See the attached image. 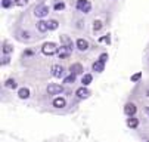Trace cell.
Wrapping results in <instances>:
<instances>
[{"label": "cell", "instance_id": "1", "mask_svg": "<svg viewBox=\"0 0 149 142\" xmlns=\"http://www.w3.org/2000/svg\"><path fill=\"white\" fill-rule=\"evenodd\" d=\"M58 46H56V43H53V42H47V43H45L43 45V48H41V52H43L45 55H55V53H58Z\"/></svg>", "mask_w": 149, "mask_h": 142}, {"label": "cell", "instance_id": "2", "mask_svg": "<svg viewBox=\"0 0 149 142\" xmlns=\"http://www.w3.org/2000/svg\"><path fill=\"white\" fill-rule=\"evenodd\" d=\"M77 9L80 12H84V13H89L90 9H92V3L89 0H77Z\"/></svg>", "mask_w": 149, "mask_h": 142}, {"label": "cell", "instance_id": "3", "mask_svg": "<svg viewBox=\"0 0 149 142\" xmlns=\"http://www.w3.org/2000/svg\"><path fill=\"white\" fill-rule=\"evenodd\" d=\"M34 15L37 18H45L49 15V8L46 5H38L36 9H34Z\"/></svg>", "mask_w": 149, "mask_h": 142}, {"label": "cell", "instance_id": "4", "mask_svg": "<svg viewBox=\"0 0 149 142\" xmlns=\"http://www.w3.org/2000/svg\"><path fill=\"white\" fill-rule=\"evenodd\" d=\"M63 90V87L61 86V85H58V83H50L49 86H47V93L49 95H58V93H61Z\"/></svg>", "mask_w": 149, "mask_h": 142}, {"label": "cell", "instance_id": "5", "mask_svg": "<svg viewBox=\"0 0 149 142\" xmlns=\"http://www.w3.org/2000/svg\"><path fill=\"white\" fill-rule=\"evenodd\" d=\"M71 49L70 48H67V46H61L59 49H58V56H59V59H67L70 55H71Z\"/></svg>", "mask_w": 149, "mask_h": 142}, {"label": "cell", "instance_id": "6", "mask_svg": "<svg viewBox=\"0 0 149 142\" xmlns=\"http://www.w3.org/2000/svg\"><path fill=\"white\" fill-rule=\"evenodd\" d=\"M136 111H137V107L133 104V102H129V104H125V107H124V113L129 115V117H132V115H134L136 114Z\"/></svg>", "mask_w": 149, "mask_h": 142}, {"label": "cell", "instance_id": "7", "mask_svg": "<svg viewBox=\"0 0 149 142\" xmlns=\"http://www.w3.org/2000/svg\"><path fill=\"white\" fill-rule=\"evenodd\" d=\"M75 95L80 98V99H86V98H89L90 96V90L86 87V86H83V87H80V89H77V92H75Z\"/></svg>", "mask_w": 149, "mask_h": 142}, {"label": "cell", "instance_id": "8", "mask_svg": "<svg viewBox=\"0 0 149 142\" xmlns=\"http://www.w3.org/2000/svg\"><path fill=\"white\" fill-rule=\"evenodd\" d=\"M52 74H53V77L61 78V77H63L65 71H63V68H62L61 65H53V67H52Z\"/></svg>", "mask_w": 149, "mask_h": 142}, {"label": "cell", "instance_id": "9", "mask_svg": "<svg viewBox=\"0 0 149 142\" xmlns=\"http://www.w3.org/2000/svg\"><path fill=\"white\" fill-rule=\"evenodd\" d=\"M59 38H61V43H62V46H67V48H70L71 50L74 49V45H72V40L68 37V36H59Z\"/></svg>", "mask_w": 149, "mask_h": 142}, {"label": "cell", "instance_id": "10", "mask_svg": "<svg viewBox=\"0 0 149 142\" xmlns=\"http://www.w3.org/2000/svg\"><path fill=\"white\" fill-rule=\"evenodd\" d=\"M77 49L81 50V52H86L89 49V42H87V40H84V38H78L77 40Z\"/></svg>", "mask_w": 149, "mask_h": 142}, {"label": "cell", "instance_id": "11", "mask_svg": "<svg viewBox=\"0 0 149 142\" xmlns=\"http://www.w3.org/2000/svg\"><path fill=\"white\" fill-rule=\"evenodd\" d=\"M67 105V101H65V98H55L53 99V107L55 108H63V107H65Z\"/></svg>", "mask_w": 149, "mask_h": 142}, {"label": "cell", "instance_id": "12", "mask_svg": "<svg viewBox=\"0 0 149 142\" xmlns=\"http://www.w3.org/2000/svg\"><path fill=\"white\" fill-rule=\"evenodd\" d=\"M70 71L72 73V74H75V76H78V74H81L84 70H83V65L81 64H78V62H75V64H72L71 67H70Z\"/></svg>", "mask_w": 149, "mask_h": 142}, {"label": "cell", "instance_id": "13", "mask_svg": "<svg viewBox=\"0 0 149 142\" xmlns=\"http://www.w3.org/2000/svg\"><path fill=\"white\" fill-rule=\"evenodd\" d=\"M92 68H93V71H96V73H102L103 68H105V62H102V61L99 59V61H96V62H93Z\"/></svg>", "mask_w": 149, "mask_h": 142}, {"label": "cell", "instance_id": "14", "mask_svg": "<svg viewBox=\"0 0 149 142\" xmlns=\"http://www.w3.org/2000/svg\"><path fill=\"white\" fill-rule=\"evenodd\" d=\"M127 126L132 127V129H136V127L139 126V120H137L134 115H132L130 118H127Z\"/></svg>", "mask_w": 149, "mask_h": 142}, {"label": "cell", "instance_id": "15", "mask_svg": "<svg viewBox=\"0 0 149 142\" xmlns=\"http://www.w3.org/2000/svg\"><path fill=\"white\" fill-rule=\"evenodd\" d=\"M37 30H38L40 33H46V31L49 30V24H47L46 21H38V22H37Z\"/></svg>", "mask_w": 149, "mask_h": 142}, {"label": "cell", "instance_id": "16", "mask_svg": "<svg viewBox=\"0 0 149 142\" xmlns=\"http://www.w3.org/2000/svg\"><path fill=\"white\" fill-rule=\"evenodd\" d=\"M18 96H19L21 99H27V98H30V89H27V87H21V89L18 90Z\"/></svg>", "mask_w": 149, "mask_h": 142}, {"label": "cell", "instance_id": "17", "mask_svg": "<svg viewBox=\"0 0 149 142\" xmlns=\"http://www.w3.org/2000/svg\"><path fill=\"white\" fill-rule=\"evenodd\" d=\"M92 80H93L92 74H84L83 78H81V83H83V86H89L92 83Z\"/></svg>", "mask_w": 149, "mask_h": 142}, {"label": "cell", "instance_id": "18", "mask_svg": "<svg viewBox=\"0 0 149 142\" xmlns=\"http://www.w3.org/2000/svg\"><path fill=\"white\" fill-rule=\"evenodd\" d=\"M75 82V74H70L68 77H65V78H63V83H67V85H71V83H74Z\"/></svg>", "mask_w": 149, "mask_h": 142}, {"label": "cell", "instance_id": "19", "mask_svg": "<svg viewBox=\"0 0 149 142\" xmlns=\"http://www.w3.org/2000/svg\"><path fill=\"white\" fill-rule=\"evenodd\" d=\"M5 86L9 87V89H15V87H16V82H15V80H12V78H9V80H6Z\"/></svg>", "mask_w": 149, "mask_h": 142}, {"label": "cell", "instance_id": "20", "mask_svg": "<svg viewBox=\"0 0 149 142\" xmlns=\"http://www.w3.org/2000/svg\"><path fill=\"white\" fill-rule=\"evenodd\" d=\"M47 24H49V30H56V28H58V25H59V22L56 21V19H50V21H49Z\"/></svg>", "mask_w": 149, "mask_h": 142}, {"label": "cell", "instance_id": "21", "mask_svg": "<svg viewBox=\"0 0 149 142\" xmlns=\"http://www.w3.org/2000/svg\"><path fill=\"white\" fill-rule=\"evenodd\" d=\"M102 27H103V24H102V21H99V19L93 22V31H99Z\"/></svg>", "mask_w": 149, "mask_h": 142}, {"label": "cell", "instance_id": "22", "mask_svg": "<svg viewBox=\"0 0 149 142\" xmlns=\"http://www.w3.org/2000/svg\"><path fill=\"white\" fill-rule=\"evenodd\" d=\"M140 77H142V73H136V74H133V76H132V82H133V83L139 82Z\"/></svg>", "mask_w": 149, "mask_h": 142}, {"label": "cell", "instance_id": "23", "mask_svg": "<svg viewBox=\"0 0 149 142\" xmlns=\"http://www.w3.org/2000/svg\"><path fill=\"white\" fill-rule=\"evenodd\" d=\"M63 8H65V3H63V2H58V3H55V10H62Z\"/></svg>", "mask_w": 149, "mask_h": 142}, {"label": "cell", "instance_id": "24", "mask_svg": "<svg viewBox=\"0 0 149 142\" xmlns=\"http://www.w3.org/2000/svg\"><path fill=\"white\" fill-rule=\"evenodd\" d=\"M16 6H25L27 3H28V0H15V2H13Z\"/></svg>", "mask_w": 149, "mask_h": 142}, {"label": "cell", "instance_id": "25", "mask_svg": "<svg viewBox=\"0 0 149 142\" xmlns=\"http://www.w3.org/2000/svg\"><path fill=\"white\" fill-rule=\"evenodd\" d=\"M10 52H12V48H10L9 45H5V46H3V53H5V55H9Z\"/></svg>", "mask_w": 149, "mask_h": 142}, {"label": "cell", "instance_id": "26", "mask_svg": "<svg viewBox=\"0 0 149 142\" xmlns=\"http://www.w3.org/2000/svg\"><path fill=\"white\" fill-rule=\"evenodd\" d=\"M99 59L102 61V62H106V59H108V53H102V55L99 56Z\"/></svg>", "mask_w": 149, "mask_h": 142}, {"label": "cell", "instance_id": "27", "mask_svg": "<svg viewBox=\"0 0 149 142\" xmlns=\"http://www.w3.org/2000/svg\"><path fill=\"white\" fill-rule=\"evenodd\" d=\"M10 3H12L10 0H3V3H2V6H3V8H9V6H10Z\"/></svg>", "mask_w": 149, "mask_h": 142}, {"label": "cell", "instance_id": "28", "mask_svg": "<svg viewBox=\"0 0 149 142\" xmlns=\"http://www.w3.org/2000/svg\"><path fill=\"white\" fill-rule=\"evenodd\" d=\"M99 42H108V43H109V36H105V37L99 38Z\"/></svg>", "mask_w": 149, "mask_h": 142}, {"label": "cell", "instance_id": "29", "mask_svg": "<svg viewBox=\"0 0 149 142\" xmlns=\"http://www.w3.org/2000/svg\"><path fill=\"white\" fill-rule=\"evenodd\" d=\"M2 64H3V65H6V64H9V56H8V55H6V56L3 58V61H2Z\"/></svg>", "mask_w": 149, "mask_h": 142}, {"label": "cell", "instance_id": "30", "mask_svg": "<svg viewBox=\"0 0 149 142\" xmlns=\"http://www.w3.org/2000/svg\"><path fill=\"white\" fill-rule=\"evenodd\" d=\"M22 36H24V37H25V38H28V37H30V34H28V33H27V31H25V33H22Z\"/></svg>", "mask_w": 149, "mask_h": 142}, {"label": "cell", "instance_id": "31", "mask_svg": "<svg viewBox=\"0 0 149 142\" xmlns=\"http://www.w3.org/2000/svg\"><path fill=\"white\" fill-rule=\"evenodd\" d=\"M145 111H146V114L149 115V107H146V110H145Z\"/></svg>", "mask_w": 149, "mask_h": 142}, {"label": "cell", "instance_id": "32", "mask_svg": "<svg viewBox=\"0 0 149 142\" xmlns=\"http://www.w3.org/2000/svg\"><path fill=\"white\" fill-rule=\"evenodd\" d=\"M148 142H149V141H148Z\"/></svg>", "mask_w": 149, "mask_h": 142}]
</instances>
